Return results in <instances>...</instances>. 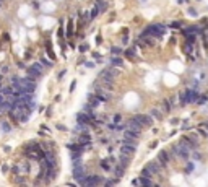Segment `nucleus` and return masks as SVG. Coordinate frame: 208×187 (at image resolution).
Wrapping results in <instances>:
<instances>
[{
    "label": "nucleus",
    "instance_id": "f257e3e1",
    "mask_svg": "<svg viewBox=\"0 0 208 187\" xmlns=\"http://www.w3.org/2000/svg\"><path fill=\"white\" fill-rule=\"evenodd\" d=\"M128 120L138 124L141 129H151L155 125V119H153L150 114H143V112H138V114H133Z\"/></svg>",
    "mask_w": 208,
    "mask_h": 187
},
{
    "label": "nucleus",
    "instance_id": "f03ea898",
    "mask_svg": "<svg viewBox=\"0 0 208 187\" xmlns=\"http://www.w3.org/2000/svg\"><path fill=\"white\" fill-rule=\"evenodd\" d=\"M104 177L99 176V174H88L86 177H83L81 181H78L77 184L83 187H98V186H104Z\"/></svg>",
    "mask_w": 208,
    "mask_h": 187
},
{
    "label": "nucleus",
    "instance_id": "7ed1b4c3",
    "mask_svg": "<svg viewBox=\"0 0 208 187\" xmlns=\"http://www.w3.org/2000/svg\"><path fill=\"white\" fill-rule=\"evenodd\" d=\"M156 159H158V163L161 164L163 169H168L169 168V163L173 161V156H171V151L169 150H159L158 156H156Z\"/></svg>",
    "mask_w": 208,
    "mask_h": 187
},
{
    "label": "nucleus",
    "instance_id": "20e7f679",
    "mask_svg": "<svg viewBox=\"0 0 208 187\" xmlns=\"http://www.w3.org/2000/svg\"><path fill=\"white\" fill-rule=\"evenodd\" d=\"M44 75V65L41 62H36V64L29 65L28 67V77L33 78V80H38Z\"/></svg>",
    "mask_w": 208,
    "mask_h": 187
},
{
    "label": "nucleus",
    "instance_id": "39448f33",
    "mask_svg": "<svg viewBox=\"0 0 208 187\" xmlns=\"http://www.w3.org/2000/svg\"><path fill=\"white\" fill-rule=\"evenodd\" d=\"M75 119H77V122L78 124H88V125H91L93 124V117L89 116L88 112H85V111H80V112L77 114V116H75Z\"/></svg>",
    "mask_w": 208,
    "mask_h": 187
},
{
    "label": "nucleus",
    "instance_id": "423d86ee",
    "mask_svg": "<svg viewBox=\"0 0 208 187\" xmlns=\"http://www.w3.org/2000/svg\"><path fill=\"white\" fill-rule=\"evenodd\" d=\"M146 168H148L150 171H151L155 176H159V174H163V168H161V164L158 163V159H153V161H148L146 163Z\"/></svg>",
    "mask_w": 208,
    "mask_h": 187
},
{
    "label": "nucleus",
    "instance_id": "0eeeda50",
    "mask_svg": "<svg viewBox=\"0 0 208 187\" xmlns=\"http://www.w3.org/2000/svg\"><path fill=\"white\" fill-rule=\"evenodd\" d=\"M117 159H119V164L120 166H124L125 169H127L128 166L132 164V155H127V153H122V151H119V156H117Z\"/></svg>",
    "mask_w": 208,
    "mask_h": 187
},
{
    "label": "nucleus",
    "instance_id": "6e6552de",
    "mask_svg": "<svg viewBox=\"0 0 208 187\" xmlns=\"http://www.w3.org/2000/svg\"><path fill=\"white\" fill-rule=\"evenodd\" d=\"M124 59L130 60V62H135V60L138 59V55H137V49H135V46L127 47V49H124Z\"/></svg>",
    "mask_w": 208,
    "mask_h": 187
},
{
    "label": "nucleus",
    "instance_id": "1a4fd4ad",
    "mask_svg": "<svg viewBox=\"0 0 208 187\" xmlns=\"http://www.w3.org/2000/svg\"><path fill=\"white\" fill-rule=\"evenodd\" d=\"M109 65L117 67V68H124V59H122V55H111L109 57Z\"/></svg>",
    "mask_w": 208,
    "mask_h": 187
},
{
    "label": "nucleus",
    "instance_id": "9d476101",
    "mask_svg": "<svg viewBox=\"0 0 208 187\" xmlns=\"http://www.w3.org/2000/svg\"><path fill=\"white\" fill-rule=\"evenodd\" d=\"M86 101H88L89 104H91V106H94L96 109H98V107L102 104V101L98 98V96H96V93H94V91H93V93H88V98H86Z\"/></svg>",
    "mask_w": 208,
    "mask_h": 187
},
{
    "label": "nucleus",
    "instance_id": "9b49d317",
    "mask_svg": "<svg viewBox=\"0 0 208 187\" xmlns=\"http://www.w3.org/2000/svg\"><path fill=\"white\" fill-rule=\"evenodd\" d=\"M197 47V44H192V43H189V41H184V44H182V52L185 54L187 57L189 55H194V49Z\"/></svg>",
    "mask_w": 208,
    "mask_h": 187
},
{
    "label": "nucleus",
    "instance_id": "f8f14e48",
    "mask_svg": "<svg viewBox=\"0 0 208 187\" xmlns=\"http://www.w3.org/2000/svg\"><path fill=\"white\" fill-rule=\"evenodd\" d=\"M150 116L155 120H158V122H161V120L164 119V112H163V109H159V107H151V109H150Z\"/></svg>",
    "mask_w": 208,
    "mask_h": 187
},
{
    "label": "nucleus",
    "instance_id": "ddd939ff",
    "mask_svg": "<svg viewBox=\"0 0 208 187\" xmlns=\"http://www.w3.org/2000/svg\"><path fill=\"white\" fill-rule=\"evenodd\" d=\"M187 137L195 145V148H200V134L198 132H190V134H187Z\"/></svg>",
    "mask_w": 208,
    "mask_h": 187
},
{
    "label": "nucleus",
    "instance_id": "4468645a",
    "mask_svg": "<svg viewBox=\"0 0 208 187\" xmlns=\"http://www.w3.org/2000/svg\"><path fill=\"white\" fill-rule=\"evenodd\" d=\"M99 168H101V169H104L106 173H111L114 166L109 163V159H107V158H102V159H99Z\"/></svg>",
    "mask_w": 208,
    "mask_h": 187
},
{
    "label": "nucleus",
    "instance_id": "2eb2a0df",
    "mask_svg": "<svg viewBox=\"0 0 208 187\" xmlns=\"http://www.w3.org/2000/svg\"><path fill=\"white\" fill-rule=\"evenodd\" d=\"M125 168H124V166H120L119 163H117V164H114V168H112V174H114V177H122L124 176V173H125Z\"/></svg>",
    "mask_w": 208,
    "mask_h": 187
},
{
    "label": "nucleus",
    "instance_id": "dca6fc26",
    "mask_svg": "<svg viewBox=\"0 0 208 187\" xmlns=\"http://www.w3.org/2000/svg\"><path fill=\"white\" fill-rule=\"evenodd\" d=\"M173 109H174V106H173V102H171V99H169V98H164V99H163V112H164V114H169Z\"/></svg>",
    "mask_w": 208,
    "mask_h": 187
},
{
    "label": "nucleus",
    "instance_id": "f3484780",
    "mask_svg": "<svg viewBox=\"0 0 208 187\" xmlns=\"http://www.w3.org/2000/svg\"><path fill=\"white\" fill-rule=\"evenodd\" d=\"M96 5H98V8H99V13H106L107 10H109V2H106V0H101V2H94Z\"/></svg>",
    "mask_w": 208,
    "mask_h": 187
},
{
    "label": "nucleus",
    "instance_id": "a211bd4d",
    "mask_svg": "<svg viewBox=\"0 0 208 187\" xmlns=\"http://www.w3.org/2000/svg\"><path fill=\"white\" fill-rule=\"evenodd\" d=\"M195 171V161H187L185 163V168H184V174H192Z\"/></svg>",
    "mask_w": 208,
    "mask_h": 187
},
{
    "label": "nucleus",
    "instance_id": "6ab92c4d",
    "mask_svg": "<svg viewBox=\"0 0 208 187\" xmlns=\"http://www.w3.org/2000/svg\"><path fill=\"white\" fill-rule=\"evenodd\" d=\"M73 18H70V20H68V26H67V31H65V38H73Z\"/></svg>",
    "mask_w": 208,
    "mask_h": 187
},
{
    "label": "nucleus",
    "instance_id": "aec40b11",
    "mask_svg": "<svg viewBox=\"0 0 208 187\" xmlns=\"http://www.w3.org/2000/svg\"><path fill=\"white\" fill-rule=\"evenodd\" d=\"M111 55H124V49L120 46H111Z\"/></svg>",
    "mask_w": 208,
    "mask_h": 187
},
{
    "label": "nucleus",
    "instance_id": "412c9836",
    "mask_svg": "<svg viewBox=\"0 0 208 187\" xmlns=\"http://www.w3.org/2000/svg\"><path fill=\"white\" fill-rule=\"evenodd\" d=\"M140 176L141 177H151V179H153V177H155V174H153L151 171L146 168V166H145V168H141V169H140Z\"/></svg>",
    "mask_w": 208,
    "mask_h": 187
},
{
    "label": "nucleus",
    "instance_id": "4be33fe9",
    "mask_svg": "<svg viewBox=\"0 0 208 187\" xmlns=\"http://www.w3.org/2000/svg\"><path fill=\"white\" fill-rule=\"evenodd\" d=\"M122 119H124V116L120 112H116V114H112V117H111V122H114L116 125H119L120 122H122Z\"/></svg>",
    "mask_w": 208,
    "mask_h": 187
},
{
    "label": "nucleus",
    "instance_id": "5701e85b",
    "mask_svg": "<svg viewBox=\"0 0 208 187\" xmlns=\"http://www.w3.org/2000/svg\"><path fill=\"white\" fill-rule=\"evenodd\" d=\"M120 179L119 177H112V179H106L104 181V187H111V186H116V184H119Z\"/></svg>",
    "mask_w": 208,
    "mask_h": 187
},
{
    "label": "nucleus",
    "instance_id": "b1692460",
    "mask_svg": "<svg viewBox=\"0 0 208 187\" xmlns=\"http://www.w3.org/2000/svg\"><path fill=\"white\" fill-rule=\"evenodd\" d=\"M46 50H47V55H49V59H50V60H55V54H54V50H52V47H50V43H49V41L46 43Z\"/></svg>",
    "mask_w": 208,
    "mask_h": 187
},
{
    "label": "nucleus",
    "instance_id": "393cba45",
    "mask_svg": "<svg viewBox=\"0 0 208 187\" xmlns=\"http://www.w3.org/2000/svg\"><path fill=\"white\" fill-rule=\"evenodd\" d=\"M208 102V93H203V95H200V98H198L197 104L198 106H203V104H207Z\"/></svg>",
    "mask_w": 208,
    "mask_h": 187
},
{
    "label": "nucleus",
    "instance_id": "a878e982",
    "mask_svg": "<svg viewBox=\"0 0 208 187\" xmlns=\"http://www.w3.org/2000/svg\"><path fill=\"white\" fill-rule=\"evenodd\" d=\"M91 49V46H89L88 43H83V44H80V46H78V50H80L81 54H85V52H88V50Z\"/></svg>",
    "mask_w": 208,
    "mask_h": 187
},
{
    "label": "nucleus",
    "instance_id": "bb28decb",
    "mask_svg": "<svg viewBox=\"0 0 208 187\" xmlns=\"http://www.w3.org/2000/svg\"><path fill=\"white\" fill-rule=\"evenodd\" d=\"M187 15H190L192 18H198V10L194 7H189L187 8Z\"/></svg>",
    "mask_w": 208,
    "mask_h": 187
},
{
    "label": "nucleus",
    "instance_id": "cd10ccee",
    "mask_svg": "<svg viewBox=\"0 0 208 187\" xmlns=\"http://www.w3.org/2000/svg\"><path fill=\"white\" fill-rule=\"evenodd\" d=\"M182 26H184V23H182V21H179V20H177V21L169 23V28H182Z\"/></svg>",
    "mask_w": 208,
    "mask_h": 187
},
{
    "label": "nucleus",
    "instance_id": "c85d7f7f",
    "mask_svg": "<svg viewBox=\"0 0 208 187\" xmlns=\"http://www.w3.org/2000/svg\"><path fill=\"white\" fill-rule=\"evenodd\" d=\"M128 43H130V36H128V34H124V36H122V46H128Z\"/></svg>",
    "mask_w": 208,
    "mask_h": 187
},
{
    "label": "nucleus",
    "instance_id": "c756f323",
    "mask_svg": "<svg viewBox=\"0 0 208 187\" xmlns=\"http://www.w3.org/2000/svg\"><path fill=\"white\" fill-rule=\"evenodd\" d=\"M41 64L46 65V67H52V65H54V60H46V59L43 57V59H41Z\"/></svg>",
    "mask_w": 208,
    "mask_h": 187
},
{
    "label": "nucleus",
    "instance_id": "7c9ffc66",
    "mask_svg": "<svg viewBox=\"0 0 208 187\" xmlns=\"http://www.w3.org/2000/svg\"><path fill=\"white\" fill-rule=\"evenodd\" d=\"M85 67H86V68H94L96 64L93 62V60H86V62H85Z\"/></svg>",
    "mask_w": 208,
    "mask_h": 187
},
{
    "label": "nucleus",
    "instance_id": "2f4dec72",
    "mask_svg": "<svg viewBox=\"0 0 208 187\" xmlns=\"http://www.w3.org/2000/svg\"><path fill=\"white\" fill-rule=\"evenodd\" d=\"M158 143H159V141H158V140H153V141H151V143H150V150H155V148H156V146H158Z\"/></svg>",
    "mask_w": 208,
    "mask_h": 187
},
{
    "label": "nucleus",
    "instance_id": "473e14b6",
    "mask_svg": "<svg viewBox=\"0 0 208 187\" xmlns=\"http://www.w3.org/2000/svg\"><path fill=\"white\" fill-rule=\"evenodd\" d=\"M179 122H180V120L177 119V117H173V119L169 120V124H171V125H177V124H179Z\"/></svg>",
    "mask_w": 208,
    "mask_h": 187
},
{
    "label": "nucleus",
    "instance_id": "72a5a7b5",
    "mask_svg": "<svg viewBox=\"0 0 208 187\" xmlns=\"http://www.w3.org/2000/svg\"><path fill=\"white\" fill-rule=\"evenodd\" d=\"M132 186H141V182H140V177H137V179H133V181H132Z\"/></svg>",
    "mask_w": 208,
    "mask_h": 187
},
{
    "label": "nucleus",
    "instance_id": "f704fd0d",
    "mask_svg": "<svg viewBox=\"0 0 208 187\" xmlns=\"http://www.w3.org/2000/svg\"><path fill=\"white\" fill-rule=\"evenodd\" d=\"M91 57L98 60V59H101V54H99V52H91Z\"/></svg>",
    "mask_w": 208,
    "mask_h": 187
},
{
    "label": "nucleus",
    "instance_id": "c9c22d12",
    "mask_svg": "<svg viewBox=\"0 0 208 187\" xmlns=\"http://www.w3.org/2000/svg\"><path fill=\"white\" fill-rule=\"evenodd\" d=\"M65 75H67V70H62V72L59 73V80H62V78H64Z\"/></svg>",
    "mask_w": 208,
    "mask_h": 187
},
{
    "label": "nucleus",
    "instance_id": "e433bc0d",
    "mask_svg": "<svg viewBox=\"0 0 208 187\" xmlns=\"http://www.w3.org/2000/svg\"><path fill=\"white\" fill-rule=\"evenodd\" d=\"M57 129H59V130H67V127L62 125V124H57Z\"/></svg>",
    "mask_w": 208,
    "mask_h": 187
},
{
    "label": "nucleus",
    "instance_id": "4c0bfd02",
    "mask_svg": "<svg viewBox=\"0 0 208 187\" xmlns=\"http://www.w3.org/2000/svg\"><path fill=\"white\" fill-rule=\"evenodd\" d=\"M101 41H102V39H101V36L98 34V38H96V43H98V46H101Z\"/></svg>",
    "mask_w": 208,
    "mask_h": 187
},
{
    "label": "nucleus",
    "instance_id": "58836bf2",
    "mask_svg": "<svg viewBox=\"0 0 208 187\" xmlns=\"http://www.w3.org/2000/svg\"><path fill=\"white\" fill-rule=\"evenodd\" d=\"M85 62H86V60H85V57H81V59H78V62H77V64H85Z\"/></svg>",
    "mask_w": 208,
    "mask_h": 187
},
{
    "label": "nucleus",
    "instance_id": "ea45409f",
    "mask_svg": "<svg viewBox=\"0 0 208 187\" xmlns=\"http://www.w3.org/2000/svg\"><path fill=\"white\" fill-rule=\"evenodd\" d=\"M200 125H203V127H205V129H208V120H203V122H202V124H200Z\"/></svg>",
    "mask_w": 208,
    "mask_h": 187
},
{
    "label": "nucleus",
    "instance_id": "a19ab883",
    "mask_svg": "<svg viewBox=\"0 0 208 187\" xmlns=\"http://www.w3.org/2000/svg\"><path fill=\"white\" fill-rule=\"evenodd\" d=\"M75 85H77V81H72V86H70V91H73V90H75Z\"/></svg>",
    "mask_w": 208,
    "mask_h": 187
},
{
    "label": "nucleus",
    "instance_id": "79ce46f5",
    "mask_svg": "<svg viewBox=\"0 0 208 187\" xmlns=\"http://www.w3.org/2000/svg\"><path fill=\"white\" fill-rule=\"evenodd\" d=\"M187 2H189V0H177V4H179V5H182V4H187Z\"/></svg>",
    "mask_w": 208,
    "mask_h": 187
},
{
    "label": "nucleus",
    "instance_id": "37998d69",
    "mask_svg": "<svg viewBox=\"0 0 208 187\" xmlns=\"http://www.w3.org/2000/svg\"><path fill=\"white\" fill-rule=\"evenodd\" d=\"M0 93H2V83H0Z\"/></svg>",
    "mask_w": 208,
    "mask_h": 187
},
{
    "label": "nucleus",
    "instance_id": "c03bdc74",
    "mask_svg": "<svg viewBox=\"0 0 208 187\" xmlns=\"http://www.w3.org/2000/svg\"><path fill=\"white\" fill-rule=\"evenodd\" d=\"M0 7H2V0H0Z\"/></svg>",
    "mask_w": 208,
    "mask_h": 187
}]
</instances>
